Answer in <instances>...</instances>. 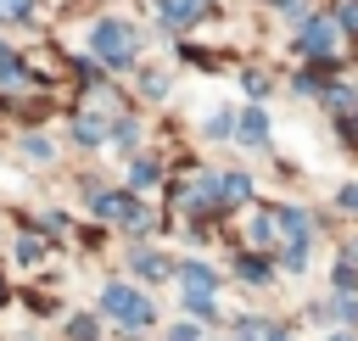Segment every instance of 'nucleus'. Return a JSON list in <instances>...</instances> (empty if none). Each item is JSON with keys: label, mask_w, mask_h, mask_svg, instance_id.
<instances>
[{"label": "nucleus", "mask_w": 358, "mask_h": 341, "mask_svg": "<svg viewBox=\"0 0 358 341\" xmlns=\"http://www.w3.org/2000/svg\"><path fill=\"white\" fill-rule=\"evenodd\" d=\"M101 307H106L123 330H151V319H157L151 296H140V291H134V285H123V280H112V285L101 291Z\"/></svg>", "instance_id": "1"}, {"label": "nucleus", "mask_w": 358, "mask_h": 341, "mask_svg": "<svg viewBox=\"0 0 358 341\" xmlns=\"http://www.w3.org/2000/svg\"><path fill=\"white\" fill-rule=\"evenodd\" d=\"M90 45H95V56L106 61V67H129L134 61V34H129V22H95V34H90Z\"/></svg>", "instance_id": "2"}, {"label": "nucleus", "mask_w": 358, "mask_h": 341, "mask_svg": "<svg viewBox=\"0 0 358 341\" xmlns=\"http://www.w3.org/2000/svg\"><path fill=\"white\" fill-rule=\"evenodd\" d=\"M296 50L313 56V61H330V56H336V17H313V22H302Z\"/></svg>", "instance_id": "3"}, {"label": "nucleus", "mask_w": 358, "mask_h": 341, "mask_svg": "<svg viewBox=\"0 0 358 341\" xmlns=\"http://www.w3.org/2000/svg\"><path fill=\"white\" fill-rule=\"evenodd\" d=\"M235 134H241V145H252V151H263V145H268V117H263L257 106H246V112L235 117Z\"/></svg>", "instance_id": "4"}, {"label": "nucleus", "mask_w": 358, "mask_h": 341, "mask_svg": "<svg viewBox=\"0 0 358 341\" xmlns=\"http://www.w3.org/2000/svg\"><path fill=\"white\" fill-rule=\"evenodd\" d=\"M157 11H162L173 28H185V22H196V17L207 11V0H157Z\"/></svg>", "instance_id": "5"}, {"label": "nucleus", "mask_w": 358, "mask_h": 341, "mask_svg": "<svg viewBox=\"0 0 358 341\" xmlns=\"http://www.w3.org/2000/svg\"><path fill=\"white\" fill-rule=\"evenodd\" d=\"M252 196V179L246 173H218V207H235Z\"/></svg>", "instance_id": "6"}, {"label": "nucleus", "mask_w": 358, "mask_h": 341, "mask_svg": "<svg viewBox=\"0 0 358 341\" xmlns=\"http://www.w3.org/2000/svg\"><path fill=\"white\" fill-rule=\"evenodd\" d=\"M235 341H291V335H285V330H274L268 319H241Z\"/></svg>", "instance_id": "7"}, {"label": "nucleus", "mask_w": 358, "mask_h": 341, "mask_svg": "<svg viewBox=\"0 0 358 341\" xmlns=\"http://www.w3.org/2000/svg\"><path fill=\"white\" fill-rule=\"evenodd\" d=\"M280 229L291 235V246H308V212L302 207H280Z\"/></svg>", "instance_id": "8"}, {"label": "nucleus", "mask_w": 358, "mask_h": 341, "mask_svg": "<svg viewBox=\"0 0 358 341\" xmlns=\"http://www.w3.org/2000/svg\"><path fill=\"white\" fill-rule=\"evenodd\" d=\"M134 268H140V274H145V280H162V274H168V268H173V263H168V257H162V252H145V246H140V252H134Z\"/></svg>", "instance_id": "9"}, {"label": "nucleus", "mask_w": 358, "mask_h": 341, "mask_svg": "<svg viewBox=\"0 0 358 341\" xmlns=\"http://www.w3.org/2000/svg\"><path fill=\"white\" fill-rule=\"evenodd\" d=\"M235 274H241L246 285H268V263H263V257H246V252H241V263H235Z\"/></svg>", "instance_id": "10"}, {"label": "nucleus", "mask_w": 358, "mask_h": 341, "mask_svg": "<svg viewBox=\"0 0 358 341\" xmlns=\"http://www.w3.org/2000/svg\"><path fill=\"white\" fill-rule=\"evenodd\" d=\"M274 224H280V212L257 207V212H252V240H257V246H263V240H274Z\"/></svg>", "instance_id": "11"}, {"label": "nucleus", "mask_w": 358, "mask_h": 341, "mask_svg": "<svg viewBox=\"0 0 358 341\" xmlns=\"http://www.w3.org/2000/svg\"><path fill=\"white\" fill-rule=\"evenodd\" d=\"M179 274H185V291H213V285H218V280H213V274H207L201 263H185Z\"/></svg>", "instance_id": "12"}, {"label": "nucleus", "mask_w": 358, "mask_h": 341, "mask_svg": "<svg viewBox=\"0 0 358 341\" xmlns=\"http://www.w3.org/2000/svg\"><path fill=\"white\" fill-rule=\"evenodd\" d=\"M101 134H106V129H101L95 117H78V123H73V140H78V145H101Z\"/></svg>", "instance_id": "13"}, {"label": "nucleus", "mask_w": 358, "mask_h": 341, "mask_svg": "<svg viewBox=\"0 0 358 341\" xmlns=\"http://www.w3.org/2000/svg\"><path fill=\"white\" fill-rule=\"evenodd\" d=\"M336 22H341V28H352V34H358V0H341V11H336Z\"/></svg>", "instance_id": "14"}, {"label": "nucleus", "mask_w": 358, "mask_h": 341, "mask_svg": "<svg viewBox=\"0 0 358 341\" xmlns=\"http://www.w3.org/2000/svg\"><path fill=\"white\" fill-rule=\"evenodd\" d=\"M336 291L352 296V291H358V274H352V268H336Z\"/></svg>", "instance_id": "15"}, {"label": "nucleus", "mask_w": 358, "mask_h": 341, "mask_svg": "<svg viewBox=\"0 0 358 341\" xmlns=\"http://www.w3.org/2000/svg\"><path fill=\"white\" fill-rule=\"evenodd\" d=\"M336 319H341V324H358V302L341 296V302H336Z\"/></svg>", "instance_id": "16"}, {"label": "nucleus", "mask_w": 358, "mask_h": 341, "mask_svg": "<svg viewBox=\"0 0 358 341\" xmlns=\"http://www.w3.org/2000/svg\"><path fill=\"white\" fill-rule=\"evenodd\" d=\"M34 0H0V17H28Z\"/></svg>", "instance_id": "17"}, {"label": "nucleus", "mask_w": 358, "mask_h": 341, "mask_svg": "<svg viewBox=\"0 0 358 341\" xmlns=\"http://www.w3.org/2000/svg\"><path fill=\"white\" fill-rule=\"evenodd\" d=\"M207 134H213V140H224V134H229V112H218V117H207Z\"/></svg>", "instance_id": "18"}, {"label": "nucleus", "mask_w": 358, "mask_h": 341, "mask_svg": "<svg viewBox=\"0 0 358 341\" xmlns=\"http://www.w3.org/2000/svg\"><path fill=\"white\" fill-rule=\"evenodd\" d=\"M22 145H28V157H34V162H45V157H50V140H39V134H34V140H22Z\"/></svg>", "instance_id": "19"}, {"label": "nucleus", "mask_w": 358, "mask_h": 341, "mask_svg": "<svg viewBox=\"0 0 358 341\" xmlns=\"http://www.w3.org/2000/svg\"><path fill=\"white\" fill-rule=\"evenodd\" d=\"M134 184H157V162H134Z\"/></svg>", "instance_id": "20"}, {"label": "nucleus", "mask_w": 358, "mask_h": 341, "mask_svg": "<svg viewBox=\"0 0 358 341\" xmlns=\"http://www.w3.org/2000/svg\"><path fill=\"white\" fill-rule=\"evenodd\" d=\"M73 335L78 341H95V319H73Z\"/></svg>", "instance_id": "21"}, {"label": "nucleus", "mask_w": 358, "mask_h": 341, "mask_svg": "<svg viewBox=\"0 0 358 341\" xmlns=\"http://www.w3.org/2000/svg\"><path fill=\"white\" fill-rule=\"evenodd\" d=\"M341 207H347V212H358V184H347V190H341Z\"/></svg>", "instance_id": "22"}, {"label": "nucleus", "mask_w": 358, "mask_h": 341, "mask_svg": "<svg viewBox=\"0 0 358 341\" xmlns=\"http://www.w3.org/2000/svg\"><path fill=\"white\" fill-rule=\"evenodd\" d=\"M330 341H347V335H330Z\"/></svg>", "instance_id": "23"}]
</instances>
